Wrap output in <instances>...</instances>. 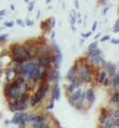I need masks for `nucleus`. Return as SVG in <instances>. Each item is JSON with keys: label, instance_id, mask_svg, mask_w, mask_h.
<instances>
[{"label": "nucleus", "instance_id": "obj_48", "mask_svg": "<svg viewBox=\"0 0 119 128\" xmlns=\"http://www.w3.org/2000/svg\"><path fill=\"white\" fill-rule=\"evenodd\" d=\"M26 24H27V26H32V25L34 24V22L33 21H31V20H30V19H28Z\"/></svg>", "mask_w": 119, "mask_h": 128}, {"label": "nucleus", "instance_id": "obj_60", "mask_svg": "<svg viewBox=\"0 0 119 128\" xmlns=\"http://www.w3.org/2000/svg\"><path fill=\"white\" fill-rule=\"evenodd\" d=\"M8 123H9V121H8V120L6 121V124H8Z\"/></svg>", "mask_w": 119, "mask_h": 128}, {"label": "nucleus", "instance_id": "obj_6", "mask_svg": "<svg viewBox=\"0 0 119 128\" xmlns=\"http://www.w3.org/2000/svg\"><path fill=\"white\" fill-rule=\"evenodd\" d=\"M36 53H37L40 57L44 56V55H49V54L50 53V49L45 45H40L37 48Z\"/></svg>", "mask_w": 119, "mask_h": 128}, {"label": "nucleus", "instance_id": "obj_8", "mask_svg": "<svg viewBox=\"0 0 119 128\" xmlns=\"http://www.w3.org/2000/svg\"><path fill=\"white\" fill-rule=\"evenodd\" d=\"M90 61L93 64H100V62L103 61V58L100 54H93L89 56Z\"/></svg>", "mask_w": 119, "mask_h": 128}, {"label": "nucleus", "instance_id": "obj_36", "mask_svg": "<svg viewBox=\"0 0 119 128\" xmlns=\"http://www.w3.org/2000/svg\"><path fill=\"white\" fill-rule=\"evenodd\" d=\"M91 35H92V32L90 31V32H87L86 34H84V33H82V37L83 38H89Z\"/></svg>", "mask_w": 119, "mask_h": 128}, {"label": "nucleus", "instance_id": "obj_49", "mask_svg": "<svg viewBox=\"0 0 119 128\" xmlns=\"http://www.w3.org/2000/svg\"><path fill=\"white\" fill-rule=\"evenodd\" d=\"M6 13H7L6 9H1V10H0V16H1V17H3V16L6 15Z\"/></svg>", "mask_w": 119, "mask_h": 128}, {"label": "nucleus", "instance_id": "obj_10", "mask_svg": "<svg viewBox=\"0 0 119 128\" xmlns=\"http://www.w3.org/2000/svg\"><path fill=\"white\" fill-rule=\"evenodd\" d=\"M105 68L107 70L108 73L110 74V75H114L116 72V66H115V64H112V63H106L105 64Z\"/></svg>", "mask_w": 119, "mask_h": 128}, {"label": "nucleus", "instance_id": "obj_23", "mask_svg": "<svg viewBox=\"0 0 119 128\" xmlns=\"http://www.w3.org/2000/svg\"><path fill=\"white\" fill-rule=\"evenodd\" d=\"M28 108V103L26 102H19V111H24Z\"/></svg>", "mask_w": 119, "mask_h": 128}, {"label": "nucleus", "instance_id": "obj_46", "mask_svg": "<svg viewBox=\"0 0 119 128\" xmlns=\"http://www.w3.org/2000/svg\"><path fill=\"white\" fill-rule=\"evenodd\" d=\"M96 27H97V21H94L93 25V27H92V31H95L96 30Z\"/></svg>", "mask_w": 119, "mask_h": 128}, {"label": "nucleus", "instance_id": "obj_38", "mask_svg": "<svg viewBox=\"0 0 119 128\" xmlns=\"http://www.w3.org/2000/svg\"><path fill=\"white\" fill-rule=\"evenodd\" d=\"M109 39H110V36H109V35H106V36H104V38H101V42H104L106 41V40H109Z\"/></svg>", "mask_w": 119, "mask_h": 128}, {"label": "nucleus", "instance_id": "obj_30", "mask_svg": "<svg viewBox=\"0 0 119 128\" xmlns=\"http://www.w3.org/2000/svg\"><path fill=\"white\" fill-rule=\"evenodd\" d=\"M115 33H118L119 32V20L117 19L115 21V27H114V30H113Z\"/></svg>", "mask_w": 119, "mask_h": 128}, {"label": "nucleus", "instance_id": "obj_43", "mask_svg": "<svg viewBox=\"0 0 119 128\" xmlns=\"http://www.w3.org/2000/svg\"><path fill=\"white\" fill-rule=\"evenodd\" d=\"M103 83H104V86H108V85H109V79H107V78H105V79L104 80V82H103Z\"/></svg>", "mask_w": 119, "mask_h": 128}, {"label": "nucleus", "instance_id": "obj_34", "mask_svg": "<svg viewBox=\"0 0 119 128\" xmlns=\"http://www.w3.org/2000/svg\"><path fill=\"white\" fill-rule=\"evenodd\" d=\"M24 82H25V80H24L23 77H19V78L17 79V81H16V82L18 83V84H23Z\"/></svg>", "mask_w": 119, "mask_h": 128}, {"label": "nucleus", "instance_id": "obj_5", "mask_svg": "<svg viewBox=\"0 0 119 128\" xmlns=\"http://www.w3.org/2000/svg\"><path fill=\"white\" fill-rule=\"evenodd\" d=\"M27 115V113H17L15 114L14 118L11 120V123L14 124H19L25 123L24 122V117Z\"/></svg>", "mask_w": 119, "mask_h": 128}, {"label": "nucleus", "instance_id": "obj_37", "mask_svg": "<svg viewBox=\"0 0 119 128\" xmlns=\"http://www.w3.org/2000/svg\"><path fill=\"white\" fill-rule=\"evenodd\" d=\"M5 27H12L14 26V22H5L4 23Z\"/></svg>", "mask_w": 119, "mask_h": 128}, {"label": "nucleus", "instance_id": "obj_40", "mask_svg": "<svg viewBox=\"0 0 119 128\" xmlns=\"http://www.w3.org/2000/svg\"><path fill=\"white\" fill-rule=\"evenodd\" d=\"M113 125H115V127H119V118H115V121L113 122Z\"/></svg>", "mask_w": 119, "mask_h": 128}, {"label": "nucleus", "instance_id": "obj_24", "mask_svg": "<svg viewBox=\"0 0 119 128\" xmlns=\"http://www.w3.org/2000/svg\"><path fill=\"white\" fill-rule=\"evenodd\" d=\"M45 116L43 115H35L33 119V122H44Z\"/></svg>", "mask_w": 119, "mask_h": 128}, {"label": "nucleus", "instance_id": "obj_26", "mask_svg": "<svg viewBox=\"0 0 119 128\" xmlns=\"http://www.w3.org/2000/svg\"><path fill=\"white\" fill-rule=\"evenodd\" d=\"M104 124H104V127H106V128H110V127H113V126H114V125H113V121L110 120V119H108V120L106 119Z\"/></svg>", "mask_w": 119, "mask_h": 128}, {"label": "nucleus", "instance_id": "obj_18", "mask_svg": "<svg viewBox=\"0 0 119 128\" xmlns=\"http://www.w3.org/2000/svg\"><path fill=\"white\" fill-rule=\"evenodd\" d=\"M6 74H7V79L8 81H11L12 79H14L16 73L14 72V70H8L7 72H6Z\"/></svg>", "mask_w": 119, "mask_h": 128}, {"label": "nucleus", "instance_id": "obj_41", "mask_svg": "<svg viewBox=\"0 0 119 128\" xmlns=\"http://www.w3.org/2000/svg\"><path fill=\"white\" fill-rule=\"evenodd\" d=\"M34 5H35V2H30V7H29V11H32V10H33Z\"/></svg>", "mask_w": 119, "mask_h": 128}, {"label": "nucleus", "instance_id": "obj_21", "mask_svg": "<svg viewBox=\"0 0 119 128\" xmlns=\"http://www.w3.org/2000/svg\"><path fill=\"white\" fill-rule=\"evenodd\" d=\"M76 88H77V87L75 86L74 83L71 82L70 85H68V86H67V91L69 92V93H72V92L74 91V90L76 89Z\"/></svg>", "mask_w": 119, "mask_h": 128}, {"label": "nucleus", "instance_id": "obj_15", "mask_svg": "<svg viewBox=\"0 0 119 128\" xmlns=\"http://www.w3.org/2000/svg\"><path fill=\"white\" fill-rule=\"evenodd\" d=\"M81 94H82V91H81V89H78V90L76 91L75 92H73V94L71 95V98L73 99L74 102H77V101L80 100V98H81Z\"/></svg>", "mask_w": 119, "mask_h": 128}, {"label": "nucleus", "instance_id": "obj_22", "mask_svg": "<svg viewBox=\"0 0 119 128\" xmlns=\"http://www.w3.org/2000/svg\"><path fill=\"white\" fill-rule=\"evenodd\" d=\"M106 78V72H102L99 75V78H98V82L99 83H103L104 80Z\"/></svg>", "mask_w": 119, "mask_h": 128}, {"label": "nucleus", "instance_id": "obj_19", "mask_svg": "<svg viewBox=\"0 0 119 128\" xmlns=\"http://www.w3.org/2000/svg\"><path fill=\"white\" fill-rule=\"evenodd\" d=\"M111 102H114V103H118L119 102V93L117 91H115V93L113 94L111 99Z\"/></svg>", "mask_w": 119, "mask_h": 128}, {"label": "nucleus", "instance_id": "obj_17", "mask_svg": "<svg viewBox=\"0 0 119 128\" xmlns=\"http://www.w3.org/2000/svg\"><path fill=\"white\" fill-rule=\"evenodd\" d=\"M31 127H33V128H43V127H49V126L45 124L44 122H35V123L31 125Z\"/></svg>", "mask_w": 119, "mask_h": 128}, {"label": "nucleus", "instance_id": "obj_62", "mask_svg": "<svg viewBox=\"0 0 119 128\" xmlns=\"http://www.w3.org/2000/svg\"><path fill=\"white\" fill-rule=\"evenodd\" d=\"M0 20H2V17L1 16H0Z\"/></svg>", "mask_w": 119, "mask_h": 128}, {"label": "nucleus", "instance_id": "obj_39", "mask_svg": "<svg viewBox=\"0 0 119 128\" xmlns=\"http://www.w3.org/2000/svg\"><path fill=\"white\" fill-rule=\"evenodd\" d=\"M54 108V102H53V101H52L51 102H50V104H49L47 107H46V109L47 110H51Z\"/></svg>", "mask_w": 119, "mask_h": 128}, {"label": "nucleus", "instance_id": "obj_33", "mask_svg": "<svg viewBox=\"0 0 119 128\" xmlns=\"http://www.w3.org/2000/svg\"><path fill=\"white\" fill-rule=\"evenodd\" d=\"M52 50H54L56 53H60V47L56 43H53V49Z\"/></svg>", "mask_w": 119, "mask_h": 128}, {"label": "nucleus", "instance_id": "obj_3", "mask_svg": "<svg viewBox=\"0 0 119 128\" xmlns=\"http://www.w3.org/2000/svg\"><path fill=\"white\" fill-rule=\"evenodd\" d=\"M80 80H81L82 82L91 81V72H90L89 66L87 64H84L82 66V70L80 72Z\"/></svg>", "mask_w": 119, "mask_h": 128}, {"label": "nucleus", "instance_id": "obj_29", "mask_svg": "<svg viewBox=\"0 0 119 128\" xmlns=\"http://www.w3.org/2000/svg\"><path fill=\"white\" fill-rule=\"evenodd\" d=\"M39 101H38V99L36 98V96H35V95H33V96H32V97H31V102H30V103H31V105L32 106H36L38 104V103H39Z\"/></svg>", "mask_w": 119, "mask_h": 128}, {"label": "nucleus", "instance_id": "obj_58", "mask_svg": "<svg viewBox=\"0 0 119 128\" xmlns=\"http://www.w3.org/2000/svg\"><path fill=\"white\" fill-rule=\"evenodd\" d=\"M50 1H51V0H46V3H47V4H49Z\"/></svg>", "mask_w": 119, "mask_h": 128}, {"label": "nucleus", "instance_id": "obj_47", "mask_svg": "<svg viewBox=\"0 0 119 128\" xmlns=\"http://www.w3.org/2000/svg\"><path fill=\"white\" fill-rule=\"evenodd\" d=\"M17 23H18L19 25H20L21 27H25V24L23 23V21L21 19H18V20H17Z\"/></svg>", "mask_w": 119, "mask_h": 128}, {"label": "nucleus", "instance_id": "obj_50", "mask_svg": "<svg viewBox=\"0 0 119 128\" xmlns=\"http://www.w3.org/2000/svg\"><path fill=\"white\" fill-rule=\"evenodd\" d=\"M108 10H109V7H105V8H104V12H103V15H104V16L106 15V13H107Z\"/></svg>", "mask_w": 119, "mask_h": 128}, {"label": "nucleus", "instance_id": "obj_20", "mask_svg": "<svg viewBox=\"0 0 119 128\" xmlns=\"http://www.w3.org/2000/svg\"><path fill=\"white\" fill-rule=\"evenodd\" d=\"M70 17H71V26H74L75 22H76V13L74 12V10H71V14L70 15Z\"/></svg>", "mask_w": 119, "mask_h": 128}, {"label": "nucleus", "instance_id": "obj_11", "mask_svg": "<svg viewBox=\"0 0 119 128\" xmlns=\"http://www.w3.org/2000/svg\"><path fill=\"white\" fill-rule=\"evenodd\" d=\"M112 86L113 89H117L119 86V74L118 73H115L113 75V80H112Z\"/></svg>", "mask_w": 119, "mask_h": 128}, {"label": "nucleus", "instance_id": "obj_45", "mask_svg": "<svg viewBox=\"0 0 119 128\" xmlns=\"http://www.w3.org/2000/svg\"><path fill=\"white\" fill-rule=\"evenodd\" d=\"M55 22H56V19L52 18L51 19V24H50V28H53V27H55Z\"/></svg>", "mask_w": 119, "mask_h": 128}, {"label": "nucleus", "instance_id": "obj_51", "mask_svg": "<svg viewBox=\"0 0 119 128\" xmlns=\"http://www.w3.org/2000/svg\"><path fill=\"white\" fill-rule=\"evenodd\" d=\"M112 43H113V44H115V45H117V44L119 43V40L118 39H115V38H114V39H112Z\"/></svg>", "mask_w": 119, "mask_h": 128}, {"label": "nucleus", "instance_id": "obj_31", "mask_svg": "<svg viewBox=\"0 0 119 128\" xmlns=\"http://www.w3.org/2000/svg\"><path fill=\"white\" fill-rule=\"evenodd\" d=\"M57 86H58V84L55 83V85H54L53 88H52V93H51L52 101H54V100H55V93H56V88H57Z\"/></svg>", "mask_w": 119, "mask_h": 128}, {"label": "nucleus", "instance_id": "obj_56", "mask_svg": "<svg viewBox=\"0 0 119 128\" xmlns=\"http://www.w3.org/2000/svg\"><path fill=\"white\" fill-rule=\"evenodd\" d=\"M100 36H101V34H100V33H98V34H97L96 36H95V39H96V38H99Z\"/></svg>", "mask_w": 119, "mask_h": 128}, {"label": "nucleus", "instance_id": "obj_13", "mask_svg": "<svg viewBox=\"0 0 119 128\" xmlns=\"http://www.w3.org/2000/svg\"><path fill=\"white\" fill-rule=\"evenodd\" d=\"M76 70H77V68H76V66H73V67H71L70 70H69V72H67V75H66V78H67L69 81H71L73 77H74L75 75V72H76Z\"/></svg>", "mask_w": 119, "mask_h": 128}, {"label": "nucleus", "instance_id": "obj_28", "mask_svg": "<svg viewBox=\"0 0 119 128\" xmlns=\"http://www.w3.org/2000/svg\"><path fill=\"white\" fill-rule=\"evenodd\" d=\"M60 99V89L57 86V88H56V93H55V100L59 101Z\"/></svg>", "mask_w": 119, "mask_h": 128}, {"label": "nucleus", "instance_id": "obj_25", "mask_svg": "<svg viewBox=\"0 0 119 128\" xmlns=\"http://www.w3.org/2000/svg\"><path fill=\"white\" fill-rule=\"evenodd\" d=\"M10 111L13 112V113H15V112H17V111H19V102L10 104Z\"/></svg>", "mask_w": 119, "mask_h": 128}, {"label": "nucleus", "instance_id": "obj_27", "mask_svg": "<svg viewBox=\"0 0 119 128\" xmlns=\"http://www.w3.org/2000/svg\"><path fill=\"white\" fill-rule=\"evenodd\" d=\"M47 70L46 69H44L43 70V72H42V73H41V75H40V79L42 81V82H45L46 81V78H47Z\"/></svg>", "mask_w": 119, "mask_h": 128}, {"label": "nucleus", "instance_id": "obj_53", "mask_svg": "<svg viewBox=\"0 0 119 128\" xmlns=\"http://www.w3.org/2000/svg\"><path fill=\"white\" fill-rule=\"evenodd\" d=\"M40 10H38V15H37V18H40Z\"/></svg>", "mask_w": 119, "mask_h": 128}, {"label": "nucleus", "instance_id": "obj_4", "mask_svg": "<svg viewBox=\"0 0 119 128\" xmlns=\"http://www.w3.org/2000/svg\"><path fill=\"white\" fill-rule=\"evenodd\" d=\"M49 88H50V86H49L48 83H43V84H41L40 87L39 88V90H38L37 92L34 94V95L36 96V98L38 99L39 102H40L41 100H43V99L45 98Z\"/></svg>", "mask_w": 119, "mask_h": 128}, {"label": "nucleus", "instance_id": "obj_61", "mask_svg": "<svg viewBox=\"0 0 119 128\" xmlns=\"http://www.w3.org/2000/svg\"><path fill=\"white\" fill-rule=\"evenodd\" d=\"M77 16H78V18H81V14H80V13H78V15Z\"/></svg>", "mask_w": 119, "mask_h": 128}, {"label": "nucleus", "instance_id": "obj_35", "mask_svg": "<svg viewBox=\"0 0 119 128\" xmlns=\"http://www.w3.org/2000/svg\"><path fill=\"white\" fill-rule=\"evenodd\" d=\"M8 38V34H4V35H0V42L5 41Z\"/></svg>", "mask_w": 119, "mask_h": 128}, {"label": "nucleus", "instance_id": "obj_1", "mask_svg": "<svg viewBox=\"0 0 119 128\" xmlns=\"http://www.w3.org/2000/svg\"><path fill=\"white\" fill-rule=\"evenodd\" d=\"M11 52L13 55V60L17 63H23L26 60H30L32 59L31 55L29 54L28 49L25 47H20V46H13L11 49Z\"/></svg>", "mask_w": 119, "mask_h": 128}, {"label": "nucleus", "instance_id": "obj_2", "mask_svg": "<svg viewBox=\"0 0 119 128\" xmlns=\"http://www.w3.org/2000/svg\"><path fill=\"white\" fill-rule=\"evenodd\" d=\"M35 70H36L35 63L29 62V63L25 64V65H21V73H22L23 75H24V77L27 78V79L33 78Z\"/></svg>", "mask_w": 119, "mask_h": 128}, {"label": "nucleus", "instance_id": "obj_9", "mask_svg": "<svg viewBox=\"0 0 119 128\" xmlns=\"http://www.w3.org/2000/svg\"><path fill=\"white\" fill-rule=\"evenodd\" d=\"M85 98L88 102L92 104L93 102H94V93H93V90H87V91L85 92Z\"/></svg>", "mask_w": 119, "mask_h": 128}, {"label": "nucleus", "instance_id": "obj_7", "mask_svg": "<svg viewBox=\"0 0 119 128\" xmlns=\"http://www.w3.org/2000/svg\"><path fill=\"white\" fill-rule=\"evenodd\" d=\"M61 61H62V55H61V52L60 53H56V55L52 56V62L54 63L55 69H59L60 68Z\"/></svg>", "mask_w": 119, "mask_h": 128}, {"label": "nucleus", "instance_id": "obj_16", "mask_svg": "<svg viewBox=\"0 0 119 128\" xmlns=\"http://www.w3.org/2000/svg\"><path fill=\"white\" fill-rule=\"evenodd\" d=\"M50 21L49 20H46V21H42L40 23V27L41 29L45 30V31H49V30L50 29Z\"/></svg>", "mask_w": 119, "mask_h": 128}, {"label": "nucleus", "instance_id": "obj_52", "mask_svg": "<svg viewBox=\"0 0 119 128\" xmlns=\"http://www.w3.org/2000/svg\"><path fill=\"white\" fill-rule=\"evenodd\" d=\"M74 3H75V8H79V2H78V0H74Z\"/></svg>", "mask_w": 119, "mask_h": 128}, {"label": "nucleus", "instance_id": "obj_12", "mask_svg": "<svg viewBox=\"0 0 119 128\" xmlns=\"http://www.w3.org/2000/svg\"><path fill=\"white\" fill-rule=\"evenodd\" d=\"M55 72H56V69L55 68H51L49 72H47V78H46V81L48 82H51L54 80V75H55Z\"/></svg>", "mask_w": 119, "mask_h": 128}, {"label": "nucleus", "instance_id": "obj_42", "mask_svg": "<svg viewBox=\"0 0 119 128\" xmlns=\"http://www.w3.org/2000/svg\"><path fill=\"white\" fill-rule=\"evenodd\" d=\"M68 101H69V103H70V104H71V106H74L75 102L73 101V99L71 98V97H69V99H68Z\"/></svg>", "mask_w": 119, "mask_h": 128}, {"label": "nucleus", "instance_id": "obj_59", "mask_svg": "<svg viewBox=\"0 0 119 128\" xmlns=\"http://www.w3.org/2000/svg\"><path fill=\"white\" fill-rule=\"evenodd\" d=\"M24 1H25L26 3H30V0H24Z\"/></svg>", "mask_w": 119, "mask_h": 128}, {"label": "nucleus", "instance_id": "obj_44", "mask_svg": "<svg viewBox=\"0 0 119 128\" xmlns=\"http://www.w3.org/2000/svg\"><path fill=\"white\" fill-rule=\"evenodd\" d=\"M114 116H115V118H119V110H115V113H114Z\"/></svg>", "mask_w": 119, "mask_h": 128}, {"label": "nucleus", "instance_id": "obj_32", "mask_svg": "<svg viewBox=\"0 0 119 128\" xmlns=\"http://www.w3.org/2000/svg\"><path fill=\"white\" fill-rule=\"evenodd\" d=\"M97 46H98V42L97 41H93L92 42L91 44L89 45V49H96Z\"/></svg>", "mask_w": 119, "mask_h": 128}, {"label": "nucleus", "instance_id": "obj_55", "mask_svg": "<svg viewBox=\"0 0 119 128\" xmlns=\"http://www.w3.org/2000/svg\"><path fill=\"white\" fill-rule=\"evenodd\" d=\"M10 8H11L12 10H15V6H14V5H11V6H10Z\"/></svg>", "mask_w": 119, "mask_h": 128}, {"label": "nucleus", "instance_id": "obj_54", "mask_svg": "<svg viewBox=\"0 0 119 128\" xmlns=\"http://www.w3.org/2000/svg\"><path fill=\"white\" fill-rule=\"evenodd\" d=\"M54 38H55V32H52L51 33V38L53 39Z\"/></svg>", "mask_w": 119, "mask_h": 128}, {"label": "nucleus", "instance_id": "obj_57", "mask_svg": "<svg viewBox=\"0 0 119 128\" xmlns=\"http://www.w3.org/2000/svg\"><path fill=\"white\" fill-rule=\"evenodd\" d=\"M78 23H82V19H81V18H79V20H78Z\"/></svg>", "mask_w": 119, "mask_h": 128}, {"label": "nucleus", "instance_id": "obj_14", "mask_svg": "<svg viewBox=\"0 0 119 128\" xmlns=\"http://www.w3.org/2000/svg\"><path fill=\"white\" fill-rule=\"evenodd\" d=\"M29 99V94L26 92H22L20 96H18V102H26Z\"/></svg>", "mask_w": 119, "mask_h": 128}]
</instances>
